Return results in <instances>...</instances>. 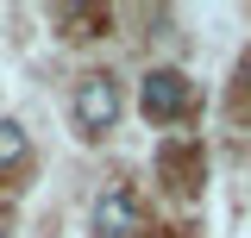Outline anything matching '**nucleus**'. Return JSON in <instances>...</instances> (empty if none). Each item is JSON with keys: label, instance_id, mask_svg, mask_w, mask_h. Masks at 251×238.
Here are the masks:
<instances>
[{"label": "nucleus", "instance_id": "nucleus-3", "mask_svg": "<svg viewBox=\"0 0 251 238\" xmlns=\"http://www.w3.org/2000/svg\"><path fill=\"white\" fill-rule=\"evenodd\" d=\"M94 232H100V238H138V232H145L138 194H132V188H107V194L94 201Z\"/></svg>", "mask_w": 251, "mask_h": 238}, {"label": "nucleus", "instance_id": "nucleus-1", "mask_svg": "<svg viewBox=\"0 0 251 238\" xmlns=\"http://www.w3.org/2000/svg\"><path fill=\"white\" fill-rule=\"evenodd\" d=\"M120 82L100 69V75H82L75 82V100H69V113H75V132L82 138H100V132H113L120 125Z\"/></svg>", "mask_w": 251, "mask_h": 238}, {"label": "nucleus", "instance_id": "nucleus-5", "mask_svg": "<svg viewBox=\"0 0 251 238\" xmlns=\"http://www.w3.org/2000/svg\"><path fill=\"white\" fill-rule=\"evenodd\" d=\"M0 238H6V226H0Z\"/></svg>", "mask_w": 251, "mask_h": 238}, {"label": "nucleus", "instance_id": "nucleus-4", "mask_svg": "<svg viewBox=\"0 0 251 238\" xmlns=\"http://www.w3.org/2000/svg\"><path fill=\"white\" fill-rule=\"evenodd\" d=\"M25 150H31L25 125H19V119H0V169H19V163H25Z\"/></svg>", "mask_w": 251, "mask_h": 238}, {"label": "nucleus", "instance_id": "nucleus-2", "mask_svg": "<svg viewBox=\"0 0 251 238\" xmlns=\"http://www.w3.org/2000/svg\"><path fill=\"white\" fill-rule=\"evenodd\" d=\"M138 107H145V119L170 125V119H182L188 107H195V88H188L182 69H151V75H145V88H138Z\"/></svg>", "mask_w": 251, "mask_h": 238}]
</instances>
